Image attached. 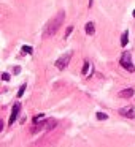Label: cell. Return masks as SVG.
<instances>
[{
  "label": "cell",
  "instance_id": "9",
  "mask_svg": "<svg viewBox=\"0 0 135 147\" xmlns=\"http://www.w3.org/2000/svg\"><path fill=\"white\" fill-rule=\"evenodd\" d=\"M127 43H129V30H125V32L122 33V36H121V45L127 46Z\"/></svg>",
  "mask_w": 135,
  "mask_h": 147
},
{
  "label": "cell",
  "instance_id": "13",
  "mask_svg": "<svg viewBox=\"0 0 135 147\" xmlns=\"http://www.w3.org/2000/svg\"><path fill=\"white\" fill-rule=\"evenodd\" d=\"M24 92H26V84H22V86L19 87V90H18V98H21Z\"/></svg>",
  "mask_w": 135,
  "mask_h": 147
},
{
  "label": "cell",
  "instance_id": "18",
  "mask_svg": "<svg viewBox=\"0 0 135 147\" xmlns=\"http://www.w3.org/2000/svg\"><path fill=\"white\" fill-rule=\"evenodd\" d=\"M91 5H92V0H89V7H91Z\"/></svg>",
  "mask_w": 135,
  "mask_h": 147
},
{
  "label": "cell",
  "instance_id": "8",
  "mask_svg": "<svg viewBox=\"0 0 135 147\" xmlns=\"http://www.w3.org/2000/svg\"><path fill=\"white\" fill-rule=\"evenodd\" d=\"M57 125V120L56 119H48V120H45V130H52V128Z\"/></svg>",
  "mask_w": 135,
  "mask_h": 147
},
{
  "label": "cell",
  "instance_id": "5",
  "mask_svg": "<svg viewBox=\"0 0 135 147\" xmlns=\"http://www.w3.org/2000/svg\"><path fill=\"white\" fill-rule=\"evenodd\" d=\"M119 114L124 115V117H129V119H134L135 117V111L132 108H122V109H119Z\"/></svg>",
  "mask_w": 135,
  "mask_h": 147
},
{
  "label": "cell",
  "instance_id": "10",
  "mask_svg": "<svg viewBox=\"0 0 135 147\" xmlns=\"http://www.w3.org/2000/svg\"><path fill=\"white\" fill-rule=\"evenodd\" d=\"M89 68H91V63H89V62H84V65H83V70H81V73H83V76H86V74L89 73Z\"/></svg>",
  "mask_w": 135,
  "mask_h": 147
},
{
  "label": "cell",
  "instance_id": "2",
  "mask_svg": "<svg viewBox=\"0 0 135 147\" xmlns=\"http://www.w3.org/2000/svg\"><path fill=\"white\" fill-rule=\"evenodd\" d=\"M121 67L124 68V70H127V71H130V73H134L135 71V65L132 63V59H130V52H124L122 54V57H121Z\"/></svg>",
  "mask_w": 135,
  "mask_h": 147
},
{
  "label": "cell",
  "instance_id": "15",
  "mask_svg": "<svg viewBox=\"0 0 135 147\" xmlns=\"http://www.w3.org/2000/svg\"><path fill=\"white\" fill-rule=\"evenodd\" d=\"M72 32H73V26H68V27H67V30H65V38H68Z\"/></svg>",
  "mask_w": 135,
  "mask_h": 147
},
{
  "label": "cell",
  "instance_id": "6",
  "mask_svg": "<svg viewBox=\"0 0 135 147\" xmlns=\"http://www.w3.org/2000/svg\"><path fill=\"white\" fill-rule=\"evenodd\" d=\"M134 92H135V90L132 89V87H129V89L121 90V92H119V96H121V98H130V96L134 95Z\"/></svg>",
  "mask_w": 135,
  "mask_h": 147
},
{
  "label": "cell",
  "instance_id": "3",
  "mask_svg": "<svg viewBox=\"0 0 135 147\" xmlns=\"http://www.w3.org/2000/svg\"><path fill=\"white\" fill-rule=\"evenodd\" d=\"M72 55H73V51H68V52H65L64 55H61V57L56 60V68H59V70H64V68H67V65L70 63Z\"/></svg>",
  "mask_w": 135,
  "mask_h": 147
},
{
  "label": "cell",
  "instance_id": "7",
  "mask_svg": "<svg viewBox=\"0 0 135 147\" xmlns=\"http://www.w3.org/2000/svg\"><path fill=\"white\" fill-rule=\"evenodd\" d=\"M84 32H86L87 35H94V33H95V24H94V22H87L86 26H84Z\"/></svg>",
  "mask_w": 135,
  "mask_h": 147
},
{
  "label": "cell",
  "instance_id": "17",
  "mask_svg": "<svg viewBox=\"0 0 135 147\" xmlns=\"http://www.w3.org/2000/svg\"><path fill=\"white\" fill-rule=\"evenodd\" d=\"M132 16H134V18H135V10H134V11H132Z\"/></svg>",
  "mask_w": 135,
  "mask_h": 147
},
{
  "label": "cell",
  "instance_id": "16",
  "mask_svg": "<svg viewBox=\"0 0 135 147\" xmlns=\"http://www.w3.org/2000/svg\"><path fill=\"white\" fill-rule=\"evenodd\" d=\"M2 79H3V81H10V74H8V73H2Z\"/></svg>",
  "mask_w": 135,
  "mask_h": 147
},
{
  "label": "cell",
  "instance_id": "1",
  "mask_svg": "<svg viewBox=\"0 0 135 147\" xmlns=\"http://www.w3.org/2000/svg\"><path fill=\"white\" fill-rule=\"evenodd\" d=\"M64 19H65V13H64V11H59V13L56 14V16L52 18L51 21H48L45 30H43V36H45V38H49V36L56 35V32L61 29Z\"/></svg>",
  "mask_w": 135,
  "mask_h": 147
},
{
  "label": "cell",
  "instance_id": "12",
  "mask_svg": "<svg viewBox=\"0 0 135 147\" xmlns=\"http://www.w3.org/2000/svg\"><path fill=\"white\" fill-rule=\"evenodd\" d=\"M21 51H22L24 54H32V51H33V49L30 48V46H22V48H21Z\"/></svg>",
  "mask_w": 135,
  "mask_h": 147
},
{
  "label": "cell",
  "instance_id": "11",
  "mask_svg": "<svg viewBox=\"0 0 135 147\" xmlns=\"http://www.w3.org/2000/svg\"><path fill=\"white\" fill-rule=\"evenodd\" d=\"M45 117H46L45 114H38L37 117H33V123H40L42 120H45Z\"/></svg>",
  "mask_w": 135,
  "mask_h": 147
},
{
  "label": "cell",
  "instance_id": "4",
  "mask_svg": "<svg viewBox=\"0 0 135 147\" xmlns=\"http://www.w3.org/2000/svg\"><path fill=\"white\" fill-rule=\"evenodd\" d=\"M19 111H21V103H14L13 105V109H11V114H10V120H8V125H13L16 117L19 115Z\"/></svg>",
  "mask_w": 135,
  "mask_h": 147
},
{
  "label": "cell",
  "instance_id": "14",
  "mask_svg": "<svg viewBox=\"0 0 135 147\" xmlns=\"http://www.w3.org/2000/svg\"><path fill=\"white\" fill-rule=\"evenodd\" d=\"M97 119H99V120H106L108 115H106L105 112H97Z\"/></svg>",
  "mask_w": 135,
  "mask_h": 147
}]
</instances>
